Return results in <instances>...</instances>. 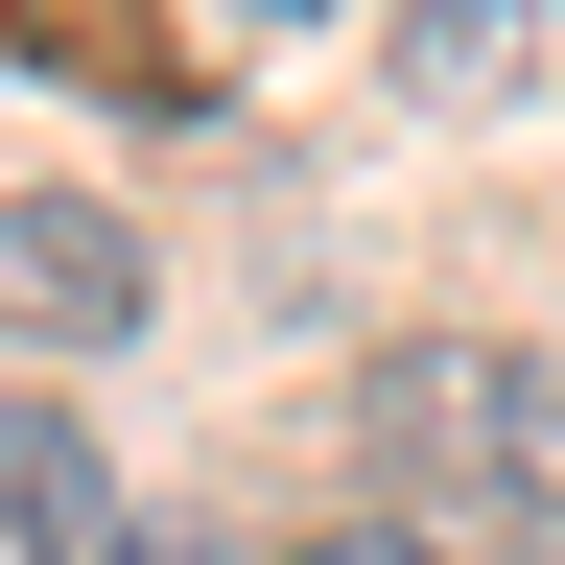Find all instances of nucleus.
<instances>
[{"instance_id": "nucleus-5", "label": "nucleus", "mask_w": 565, "mask_h": 565, "mask_svg": "<svg viewBox=\"0 0 565 565\" xmlns=\"http://www.w3.org/2000/svg\"><path fill=\"white\" fill-rule=\"evenodd\" d=\"M282 565H494V542H471V519H307Z\"/></svg>"}, {"instance_id": "nucleus-1", "label": "nucleus", "mask_w": 565, "mask_h": 565, "mask_svg": "<svg viewBox=\"0 0 565 565\" xmlns=\"http://www.w3.org/2000/svg\"><path fill=\"white\" fill-rule=\"evenodd\" d=\"M377 448L565 542V377H542V353H448V330H424V353H377Z\"/></svg>"}, {"instance_id": "nucleus-3", "label": "nucleus", "mask_w": 565, "mask_h": 565, "mask_svg": "<svg viewBox=\"0 0 565 565\" xmlns=\"http://www.w3.org/2000/svg\"><path fill=\"white\" fill-rule=\"evenodd\" d=\"M0 542H47V565L118 542V471H95V424H71V401H0Z\"/></svg>"}, {"instance_id": "nucleus-4", "label": "nucleus", "mask_w": 565, "mask_h": 565, "mask_svg": "<svg viewBox=\"0 0 565 565\" xmlns=\"http://www.w3.org/2000/svg\"><path fill=\"white\" fill-rule=\"evenodd\" d=\"M401 71H424L448 118H494V95L542 71V0H401Z\"/></svg>"}, {"instance_id": "nucleus-2", "label": "nucleus", "mask_w": 565, "mask_h": 565, "mask_svg": "<svg viewBox=\"0 0 565 565\" xmlns=\"http://www.w3.org/2000/svg\"><path fill=\"white\" fill-rule=\"evenodd\" d=\"M0 330H141V236L118 212H0Z\"/></svg>"}, {"instance_id": "nucleus-6", "label": "nucleus", "mask_w": 565, "mask_h": 565, "mask_svg": "<svg viewBox=\"0 0 565 565\" xmlns=\"http://www.w3.org/2000/svg\"><path fill=\"white\" fill-rule=\"evenodd\" d=\"M236 24H307V0H236Z\"/></svg>"}]
</instances>
